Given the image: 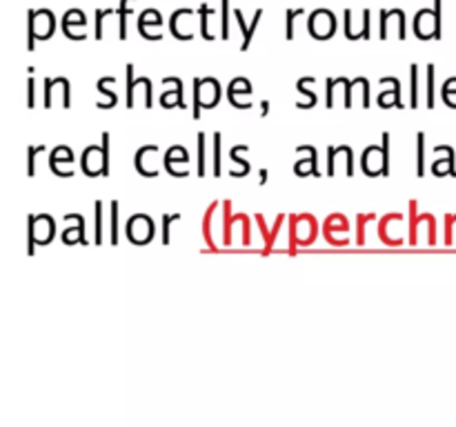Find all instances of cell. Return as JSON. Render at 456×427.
<instances>
[{
    "label": "cell",
    "instance_id": "6da1fadb",
    "mask_svg": "<svg viewBox=\"0 0 456 427\" xmlns=\"http://www.w3.org/2000/svg\"><path fill=\"white\" fill-rule=\"evenodd\" d=\"M338 30L336 14L332 9H314L307 18V32L314 41H329Z\"/></svg>",
    "mask_w": 456,
    "mask_h": 427
},
{
    "label": "cell",
    "instance_id": "7a4b0ae2",
    "mask_svg": "<svg viewBox=\"0 0 456 427\" xmlns=\"http://www.w3.org/2000/svg\"><path fill=\"white\" fill-rule=\"evenodd\" d=\"M127 239L134 245H147L154 239V221L147 214H134L127 221Z\"/></svg>",
    "mask_w": 456,
    "mask_h": 427
},
{
    "label": "cell",
    "instance_id": "3957f363",
    "mask_svg": "<svg viewBox=\"0 0 456 427\" xmlns=\"http://www.w3.org/2000/svg\"><path fill=\"white\" fill-rule=\"evenodd\" d=\"M416 201H410V245H416V234H419V223L425 221L430 227V236H427V243L434 245L436 243V225H434V216L432 214H416Z\"/></svg>",
    "mask_w": 456,
    "mask_h": 427
},
{
    "label": "cell",
    "instance_id": "277c9868",
    "mask_svg": "<svg viewBox=\"0 0 456 427\" xmlns=\"http://www.w3.org/2000/svg\"><path fill=\"white\" fill-rule=\"evenodd\" d=\"M381 85H389L392 89H387L383 94H378V105H381L383 109L387 107H396V109H403V102H401V83H398L396 76H383L381 80H378Z\"/></svg>",
    "mask_w": 456,
    "mask_h": 427
},
{
    "label": "cell",
    "instance_id": "5b68a950",
    "mask_svg": "<svg viewBox=\"0 0 456 427\" xmlns=\"http://www.w3.org/2000/svg\"><path fill=\"white\" fill-rule=\"evenodd\" d=\"M83 172L85 176H100L102 174V147L100 145H89L87 149L83 151Z\"/></svg>",
    "mask_w": 456,
    "mask_h": 427
},
{
    "label": "cell",
    "instance_id": "8992f818",
    "mask_svg": "<svg viewBox=\"0 0 456 427\" xmlns=\"http://www.w3.org/2000/svg\"><path fill=\"white\" fill-rule=\"evenodd\" d=\"M76 25L85 27V25H87V18H85V14L80 12V9H67L65 16H63V32H65V36H67L69 41H85L87 36H80V34L74 32Z\"/></svg>",
    "mask_w": 456,
    "mask_h": 427
},
{
    "label": "cell",
    "instance_id": "52a82bcc",
    "mask_svg": "<svg viewBox=\"0 0 456 427\" xmlns=\"http://www.w3.org/2000/svg\"><path fill=\"white\" fill-rule=\"evenodd\" d=\"M234 16H236V23H239V27H241V34H243V45H241V50L245 52L247 47H250L252 38H254V32H256V27H259L261 18H263V9H256V12H254V18H252V23H250V25L245 23V18H243V12H241V9H234Z\"/></svg>",
    "mask_w": 456,
    "mask_h": 427
},
{
    "label": "cell",
    "instance_id": "ba28073f",
    "mask_svg": "<svg viewBox=\"0 0 456 427\" xmlns=\"http://www.w3.org/2000/svg\"><path fill=\"white\" fill-rule=\"evenodd\" d=\"M147 27H163V14H160L158 9L149 7V9H145V12H140V16H138V32H140V36L145 38V41H151Z\"/></svg>",
    "mask_w": 456,
    "mask_h": 427
},
{
    "label": "cell",
    "instance_id": "9c48e42d",
    "mask_svg": "<svg viewBox=\"0 0 456 427\" xmlns=\"http://www.w3.org/2000/svg\"><path fill=\"white\" fill-rule=\"evenodd\" d=\"M434 151H436V154H445V160H436L434 167H432V172L436 176H443V174L445 176H456V172H454V149L439 145Z\"/></svg>",
    "mask_w": 456,
    "mask_h": 427
},
{
    "label": "cell",
    "instance_id": "30bf717a",
    "mask_svg": "<svg viewBox=\"0 0 456 427\" xmlns=\"http://www.w3.org/2000/svg\"><path fill=\"white\" fill-rule=\"evenodd\" d=\"M61 163H74V151H72L69 147H65V145L56 147L52 154H50V169H52L56 176L67 178L63 169H61Z\"/></svg>",
    "mask_w": 456,
    "mask_h": 427
},
{
    "label": "cell",
    "instance_id": "8fae6325",
    "mask_svg": "<svg viewBox=\"0 0 456 427\" xmlns=\"http://www.w3.org/2000/svg\"><path fill=\"white\" fill-rule=\"evenodd\" d=\"M252 91H254L252 83L247 80V78H243V76H239V78H234L230 83V87H227V98H230L232 107H239V96H241V94H247V96H250Z\"/></svg>",
    "mask_w": 456,
    "mask_h": 427
},
{
    "label": "cell",
    "instance_id": "7c38bea8",
    "mask_svg": "<svg viewBox=\"0 0 456 427\" xmlns=\"http://www.w3.org/2000/svg\"><path fill=\"white\" fill-rule=\"evenodd\" d=\"M74 216V221H76V225L74 227H67L65 230V234H63V241H65V245H74V243H87V239H85V218L80 216V214H72Z\"/></svg>",
    "mask_w": 456,
    "mask_h": 427
},
{
    "label": "cell",
    "instance_id": "4fadbf2b",
    "mask_svg": "<svg viewBox=\"0 0 456 427\" xmlns=\"http://www.w3.org/2000/svg\"><path fill=\"white\" fill-rule=\"evenodd\" d=\"M180 16H196V9L192 7H183V9H176V12L172 14V18H169V30H172V36L176 38V41H192L194 34H183L178 30V21Z\"/></svg>",
    "mask_w": 456,
    "mask_h": 427
},
{
    "label": "cell",
    "instance_id": "5bb4252c",
    "mask_svg": "<svg viewBox=\"0 0 456 427\" xmlns=\"http://www.w3.org/2000/svg\"><path fill=\"white\" fill-rule=\"evenodd\" d=\"M294 172H296V176H303V178H305L307 174H314V176L321 178V172H318V167H316V149L312 147V145H310V158L298 160V163L294 165Z\"/></svg>",
    "mask_w": 456,
    "mask_h": 427
},
{
    "label": "cell",
    "instance_id": "9a60e30c",
    "mask_svg": "<svg viewBox=\"0 0 456 427\" xmlns=\"http://www.w3.org/2000/svg\"><path fill=\"white\" fill-rule=\"evenodd\" d=\"M256 221H259V225L263 227V239H265V254H270L272 252V248H274V241H276V236H279V230L283 227V221H285V216H279L276 218V223H274V227L268 232V227H265V221H263V216L259 214L256 216Z\"/></svg>",
    "mask_w": 456,
    "mask_h": 427
},
{
    "label": "cell",
    "instance_id": "2e32d148",
    "mask_svg": "<svg viewBox=\"0 0 456 427\" xmlns=\"http://www.w3.org/2000/svg\"><path fill=\"white\" fill-rule=\"evenodd\" d=\"M160 147L158 145H145V147H140L138 151H136V156H134V165H136V172L142 176V178H154L156 174L154 172H149V169L145 167V156L147 154H151V151H158Z\"/></svg>",
    "mask_w": 456,
    "mask_h": 427
},
{
    "label": "cell",
    "instance_id": "e0dca14e",
    "mask_svg": "<svg viewBox=\"0 0 456 427\" xmlns=\"http://www.w3.org/2000/svg\"><path fill=\"white\" fill-rule=\"evenodd\" d=\"M198 16H201V36L205 38V41H214V36L210 32V18L214 16V9L203 3L201 7H198Z\"/></svg>",
    "mask_w": 456,
    "mask_h": 427
},
{
    "label": "cell",
    "instance_id": "ac0fdd59",
    "mask_svg": "<svg viewBox=\"0 0 456 427\" xmlns=\"http://www.w3.org/2000/svg\"><path fill=\"white\" fill-rule=\"evenodd\" d=\"M174 163H183V165L189 163V156H187V149H185V147L174 145V147L167 149V154H165V169L174 167Z\"/></svg>",
    "mask_w": 456,
    "mask_h": 427
},
{
    "label": "cell",
    "instance_id": "d6986e66",
    "mask_svg": "<svg viewBox=\"0 0 456 427\" xmlns=\"http://www.w3.org/2000/svg\"><path fill=\"white\" fill-rule=\"evenodd\" d=\"M419 105V65H410V109Z\"/></svg>",
    "mask_w": 456,
    "mask_h": 427
},
{
    "label": "cell",
    "instance_id": "ffe728a7",
    "mask_svg": "<svg viewBox=\"0 0 456 427\" xmlns=\"http://www.w3.org/2000/svg\"><path fill=\"white\" fill-rule=\"evenodd\" d=\"M216 201L207 207V214H205V218H203V234H205V241H207V245H210V250L212 252H218V248H216V243H214V239H212V216H214V210H216Z\"/></svg>",
    "mask_w": 456,
    "mask_h": 427
},
{
    "label": "cell",
    "instance_id": "44dd1931",
    "mask_svg": "<svg viewBox=\"0 0 456 427\" xmlns=\"http://www.w3.org/2000/svg\"><path fill=\"white\" fill-rule=\"evenodd\" d=\"M38 41V30H36V9L27 12V50L34 52Z\"/></svg>",
    "mask_w": 456,
    "mask_h": 427
},
{
    "label": "cell",
    "instance_id": "7402d4cb",
    "mask_svg": "<svg viewBox=\"0 0 456 427\" xmlns=\"http://www.w3.org/2000/svg\"><path fill=\"white\" fill-rule=\"evenodd\" d=\"M94 212H96V221H94V243L102 245L105 241V230H102V203H94Z\"/></svg>",
    "mask_w": 456,
    "mask_h": 427
},
{
    "label": "cell",
    "instance_id": "603a6c76",
    "mask_svg": "<svg viewBox=\"0 0 456 427\" xmlns=\"http://www.w3.org/2000/svg\"><path fill=\"white\" fill-rule=\"evenodd\" d=\"M314 80H316V78H312V76H305V78H301V80L296 83V89L307 96V105H305V109H312V107L316 105V100H318V98H316V94L310 89V85H314Z\"/></svg>",
    "mask_w": 456,
    "mask_h": 427
},
{
    "label": "cell",
    "instance_id": "cb8c5ba5",
    "mask_svg": "<svg viewBox=\"0 0 456 427\" xmlns=\"http://www.w3.org/2000/svg\"><path fill=\"white\" fill-rule=\"evenodd\" d=\"M129 3H134V0H120V5H118V23H120V27H118V38L120 41H125L127 38V14H129Z\"/></svg>",
    "mask_w": 456,
    "mask_h": 427
},
{
    "label": "cell",
    "instance_id": "d4e9b609",
    "mask_svg": "<svg viewBox=\"0 0 456 427\" xmlns=\"http://www.w3.org/2000/svg\"><path fill=\"white\" fill-rule=\"evenodd\" d=\"M113 83H116V78H113V76H105V78H100V80H98V91L102 94V96H107V98H109V102H107V105L102 107V109H111L113 105H116V100H118L116 94H113L111 89H107V85H113Z\"/></svg>",
    "mask_w": 456,
    "mask_h": 427
},
{
    "label": "cell",
    "instance_id": "484cf974",
    "mask_svg": "<svg viewBox=\"0 0 456 427\" xmlns=\"http://www.w3.org/2000/svg\"><path fill=\"white\" fill-rule=\"evenodd\" d=\"M180 218H183V214H163L160 216V241H163V245H169V227H172V223H178Z\"/></svg>",
    "mask_w": 456,
    "mask_h": 427
},
{
    "label": "cell",
    "instance_id": "4316f807",
    "mask_svg": "<svg viewBox=\"0 0 456 427\" xmlns=\"http://www.w3.org/2000/svg\"><path fill=\"white\" fill-rule=\"evenodd\" d=\"M36 221H38V216L36 214H30L27 216V254L30 256H34V252H36Z\"/></svg>",
    "mask_w": 456,
    "mask_h": 427
},
{
    "label": "cell",
    "instance_id": "83f0119b",
    "mask_svg": "<svg viewBox=\"0 0 456 427\" xmlns=\"http://www.w3.org/2000/svg\"><path fill=\"white\" fill-rule=\"evenodd\" d=\"M298 16H305V9L303 7L287 9V12H285V38H287V41L294 38V21H296Z\"/></svg>",
    "mask_w": 456,
    "mask_h": 427
},
{
    "label": "cell",
    "instance_id": "f1b7e54d",
    "mask_svg": "<svg viewBox=\"0 0 456 427\" xmlns=\"http://www.w3.org/2000/svg\"><path fill=\"white\" fill-rule=\"evenodd\" d=\"M376 221V214H356V245H365V225Z\"/></svg>",
    "mask_w": 456,
    "mask_h": 427
},
{
    "label": "cell",
    "instance_id": "f546056e",
    "mask_svg": "<svg viewBox=\"0 0 456 427\" xmlns=\"http://www.w3.org/2000/svg\"><path fill=\"white\" fill-rule=\"evenodd\" d=\"M196 149H198L196 174H198V176H205V131H198V136H196Z\"/></svg>",
    "mask_w": 456,
    "mask_h": 427
},
{
    "label": "cell",
    "instance_id": "4dcf8cb0",
    "mask_svg": "<svg viewBox=\"0 0 456 427\" xmlns=\"http://www.w3.org/2000/svg\"><path fill=\"white\" fill-rule=\"evenodd\" d=\"M111 214H109V243L116 245L118 243V203L111 201Z\"/></svg>",
    "mask_w": 456,
    "mask_h": 427
},
{
    "label": "cell",
    "instance_id": "1f68e13d",
    "mask_svg": "<svg viewBox=\"0 0 456 427\" xmlns=\"http://www.w3.org/2000/svg\"><path fill=\"white\" fill-rule=\"evenodd\" d=\"M125 80H127V107H134V87L138 85V80L134 78V65L127 63L125 67Z\"/></svg>",
    "mask_w": 456,
    "mask_h": 427
},
{
    "label": "cell",
    "instance_id": "d6a6232c",
    "mask_svg": "<svg viewBox=\"0 0 456 427\" xmlns=\"http://www.w3.org/2000/svg\"><path fill=\"white\" fill-rule=\"evenodd\" d=\"M416 140H419V151H416V174L425 176V134L423 131L416 134Z\"/></svg>",
    "mask_w": 456,
    "mask_h": 427
},
{
    "label": "cell",
    "instance_id": "836d02e7",
    "mask_svg": "<svg viewBox=\"0 0 456 427\" xmlns=\"http://www.w3.org/2000/svg\"><path fill=\"white\" fill-rule=\"evenodd\" d=\"M425 91H427V109L434 107V65H427L425 69Z\"/></svg>",
    "mask_w": 456,
    "mask_h": 427
},
{
    "label": "cell",
    "instance_id": "e575fe53",
    "mask_svg": "<svg viewBox=\"0 0 456 427\" xmlns=\"http://www.w3.org/2000/svg\"><path fill=\"white\" fill-rule=\"evenodd\" d=\"M223 7V18H221V38L230 41V0H221Z\"/></svg>",
    "mask_w": 456,
    "mask_h": 427
},
{
    "label": "cell",
    "instance_id": "d590c367",
    "mask_svg": "<svg viewBox=\"0 0 456 427\" xmlns=\"http://www.w3.org/2000/svg\"><path fill=\"white\" fill-rule=\"evenodd\" d=\"M45 151V145H32L27 149V176H36V154Z\"/></svg>",
    "mask_w": 456,
    "mask_h": 427
},
{
    "label": "cell",
    "instance_id": "8d00e7d4",
    "mask_svg": "<svg viewBox=\"0 0 456 427\" xmlns=\"http://www.w3.org/2000/svg\"><path fill=\"white\" fill-rule=\"evenodd\" d=\"M102 176H109V131H102Z\"/></svg>",
    "mask_w": 456,
    "mask_h": 427
},
{
    "label": "cell",
    "instance_id": "74e56055",
    "mask_svg": "<svg viewBox=\"0 0 456 427\" xmlns=\"http://www.w3.org/2000/svg\"><path fill=\"white\" fill-rule=\"evenodd\" d=\"M247 149H250L247 145H236V147H232V149H230V158H232V163H236V165H243V167H245V172L250 174V163H247V160H243V158H241V154H245Z\"/></svg>",
    "mask_w": 456,
    "mask_h": 427
},
{
    "label": "cell",
    "instance_id": "f35d334b",
    "mask_svg": "<svg viewBox=\"0 0 456 427\" xmlns=\"http://www.w3.org/2000/svg\"><path fill=\"white\" fill-rule=\"evenodd\" d=\"M203 113V96H201V78H194V118L198 120Z\"/></svg>",
    "mask_w": 456,
    "mask_h": 427
},
{
    "label": "cell",
    "instance_id": "ab89813d",
    "mask_svg": "<svg viewBox=\"0 0 456 427\" xmlns=\"http://www.w3.org/2000/svg\"><path fill=\"white\" fill-rule=\"evenodd\" d=\"M27 72H30V78H27V107L34 109V107H36V80H34V67H30Z\"/></svg>",
    "mask_w": 456,
    "mask_h": 427
},
{
    "label": "cell",
    "instance_id": "60d3db41",
    "mask_svg": "<svg viewBox=\"0 0 456 427\" xmlns=\"http://www.w3.org/2000/svg\"><path fill=\"white\" fill-rule=\"evenodd\" d=\"M389 145H392V136L383 134V176H389L392 174V167H389Z\"/></svg>",
    "mask_w": 456,
    "mask_h": 427
},
{
    "label": "cell",
    "instance_id": "b9f144b4",
    "mask_svg": "<svg viewBox=\"0 0 456 427\" xmlns=\"http://www.w3.org/2000/svg\"><path fill=\"white\" fill-rule=\"evenodd\" d=\"M389 16H396V18H398V38H401V41H405V38H407L405 12H403V9H389Z\"/></svg>",
    "mask_w": 456,
    "mask_h": 427
},
{
    "label": "cell",
    "instance_id": "7bdbcfd3",
    "mask_svg": "<svg viewBox=\"0 0 456 427\" xmlns=\"http://www.w3.org/2000/svg\"><path fill=\"white\" fill-rule=\"evenodd\" d=\"M163 85H174L176 87V96H178V109L185 107V100H183V80L176 78V76H167L163 78Z\"/></svg>",
    "mask_w": 456,
    "mask_h": 427
},
{
    "label": "cell",
    "instance_id": "ee69618b",
    "mask_svg": "<svg viewBox=\"0 0 456 427\" xmlns=\"http://www.w3.org/2000/svg\"><path fill=\"white\" fill-rule=\"evenodd\" d=\"M214 176H221V131L214 134Z\"/></svg>",
    "mask_w": 456,
    "mask_h": 427
},
{
    "label": "cell",
    "instance_id": "f6af8a7d",
    "mask_svg": "<svg viewBox=\"0 0 456 427\" xmlns=\"http://www.w3.org/2000/svg\"><path fill=\"white\" fill-rule=\"evenodd\" d=\"M369 16L372 12L365 9L363 12V25H360V34H358V41H367V38H372V25H369Z\"/></svg>",
    "mask_w": 456,
    "mask_h": 427
},
{
    "label": "cell",
    "instance_id": "bcb514c9",
    "mask_svg": "<svg viewBox=\"0 0 456 427\" xmlns=\"http://www.w3.org/2000/svg\"><path fill=\"white\" fill-rule=\"evenodd\" d=\"M338 154L347 156V176H354V151H351L347 145H338Z\"/></svg>",
    "mask_w": 456,
    "mask_h": 427
},
{
    "label": "cell",
    "instance_id": "7dc6e473",
    "mask_svg": "<svg viewBox=\"0 0 456 427\" xmlns=\"http://www.w3.org/2000/svg\"><path fill=\"white\" fill-rule=\"evenodd\" d=\"M105 16H107L105 9H96V30H94V38H96V41H100V38L105 36V32H102V21H105Z\"/></svg>",
    "mask_w": 456,
    "mask_h": 427
},
{
    "label": "cell",
    "instance_id": "c3c4849f",
    "mask_svg": "<svg viewBox=\"0 0 456 427\" xmlns=\"http://www.w3.org/2000/svg\"><path fill=\"white\" fill-rule=\"evenodd\" d=\"M336 83L345 87V107L349 109L351 107V87H354V80H347V78H343V76H338Z\"/></svg>",
    "mask_w": 456,
    "mask_h": 427
},
{
    "label": "cell",
    "instance_id": "681fc988",
    "mask_svg": "<svg viewBox=\"0 0 456 427\" xmlns=\"http://www.w3.org/2000/svg\"><path fill=\"white\" fill-rule=\"evenodd\" d=\"M334 87H336V78H327V80H325V89H327L325 107H327V109L334 107Z\"/></svg>",
    "mask_w": 456,
    "mask_h": 427
},
{
    "label": "cell",
    "instance_id": "f907efd6",
    "mask_svg": "<svg viewBox=\"0 0 456 427\" xmlns=\"http://www.w3.org/2000/svg\"><path fill=\"white\" fill-rule=\"evenodd\" d=\"M336 154H338V149L336 147H327V176H334L336 174V167H334V163H336Z\"/></svg>",
    "mask_w": 456,
    "mask_h": 427
},
{
    "label": "cell",
    "instance_id": "816d5d0a",
    "mask_svg": "<svg viewBox=\"0 0 456 427\" xmlns=\"http://www.w3.org/2000/svg\"><path fill=\"white\" fill-rule=\"evenodd\" d=\"M54 87H56V80L54 78H45V107L52 109V94H54Z\"/></svg>",
    "mask_w": 456,
    "mask_h": 427
},
{
    "label": "cell",
    "instance_id": "f5cc1de1",
    "mask_svg": "<svg viewBox=\"0 0 456 427\" xmlns=\"http://www.w3.org/2000/svg\"><path fill=\"white\" fill-rule=\"evenodd\" d=\"M456 223V214H445V245L452 243V225Z\"/></svg>",
    "mask_w": 456,
    "mask_h": 427
},
{
    "label": "cell",
    "instance_id": "db71d44e",
    "mask_svg": "<svg viewBox=\"0 0 456 427\" xmlns=\"http://www.w3.org/2000/svg\"><path fill=\"white\" fill-rule=\"evenodd\" d=\"M378 16H381V30H378V38H381V41H385V38H387V23H389V12H387V9H381V12H378Z\"/></svg>",
    "mask_w": 456,
    "mask_h": 427
},
{
    "label": "cell",
    "instance_id": "11a10c76",
    "mask_svg": "<svg viewBox=\"0 0 456 427\" xmlns=\"http://www.w3.org/2000/svg\"><path fill=\"white\" fill-rule=\"evenodd\" d=\"M434 18H436L434 38H441V0H434Z\"/></svg>",
    "mask_w": 456,
    "mask_h": 427
},
{
    "label": "cell",
    "instance_id": "9f6ffc18",
    "mask_svg": "<svg viewBox=\"0 0 456 427\" xmlns=\"http://www.w3.org/2000/svg\"><path fill=\"white\" fill-rule=\"evenodd\" d=\"M140 80H142V87H145V107L149 109L151 107V80L147 78V76H140Z\"/></svg>",
    "mask_w": 456,
    "mask_h": 427
},
{
    "label": "cell",
    "instance_id": "6f0895ef",
    "mask_svg": "<svg viewBox=\"0 0 456 427\" xmlns=\"http://www.w3.org/2000/svg\"><path fill=\"white\" fill-rule=\"evenodd\" d=\"M356 80L363 83V85H360V87H363V107H369V80L363 78V76H358Z\"/></svg>",
    "mask_w": 456,
    "mask_h": 427
},
{
    "label": "cell",
    "instance_id": "680465c9",
    "mask_svg": "<svg viewBox=\"0 0 456 427\" xmlns=\"http://www.w3.org/2000/svg\"><path fill=\"white\" fill-rule=\"evenodd\" d=\"M261 107H263V111H261L263 116H268V111H270V102H268V100H263V102H261Z\"/></svg>",
    "mask_w": 456,
    "mask_h": 427
},
{
    "label": "cell",
    "instance_id": "91938a15",
    "mask_svg": "<svg viewBox=\"0 0 456 427\" xmlns=\"http://www.w3.org/2000/svg\"><path fill=\"white\" fill-rule=\"evenodd\" d=\"M265 180H268V172L263 169V172H261V185H265Z\"/></svg>",
    "mask_w": 456,
    "mask_h": 427
}]
</instances>
